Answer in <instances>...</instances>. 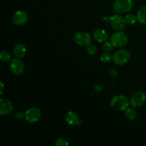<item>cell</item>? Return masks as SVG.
<instances>
[{"label":"cell","mask_w":146,"mask_h":146,"mask_svg":"<svg viewBox=\"0 0 146 146\" xmlns=\"http://www.w3.org/2000/svg\"><path fill=\"white\" fill-rule=\"evenodd\" d=\"M130 100L124 95H117L111 101V106L114 111H123L128 108Z\"/></svg>","instance_id":"1"},{"label":"cell","mask_w":146,"mask_h":146,"mask_svg":"<svg viewBox=\"0 0 146 146\" xmlns=\"http://www.w3.org/2000/svg\"><path fill=\"white\" fill-rule=\"evenodd\" d=\"M129 41L128 34L122 31H118L111 35L110 38V42L114 47H123L128 44Z\"/></svg>","instance_id":"2"},{"label":"cell","mask_w":146,"mask_h":146,"mask_svg":"<svg viewBox=\"0 0 146 146\" xmlns=\"http://www.w3.org/2000/svg\"><path fill=\"white\" fill-rule=\"evenodd\" d=\"M133 7V0H115L113 4V9L117 14H126L131 11Z\"/></svg>","instance_id":"3"},{"label":"cell","mask_w":146,"mask_h":146,"mask_svg":"<svg viewBox=\"0 0 146 146\" xmlns=\"http://www.w3.org/2000/svg\"><path fill=\"white\" fill-rule=\"evenodd\" d=\"M131 59V53L126 49H121L117 51L113 55V60L116 65L123 66Z\"/></svg>","instance_id":"4"},{"label":"cell","mask_w":146,"mask_h":146,"mask_svg":"<svg viewBox=\"0 0 146 146\" xmlns=\"http://www.w3.org/2000/svg\"><path fill=\"white\" fill-rule=\"evenodd\" d=\"M107 21L111 24L113 29L117 30V31H122L125 28V26H126L125 18H123L119 14H113L111 17H108Z\"/></svg>","instance_id":"5"},{"label":"cell","mask_w":146,"mask_h":146,"mask_svg":"<svg viewBox=\"0 0 146 146\" xmlns=\"http://www.w3.org/2000/svg\"><path fill=\"white\" fill-rule=\"evenodd\" d=\"M74 40L76 44L81 46H88L92 41L91 35L88 32L83 31H77L74 35Z\"/></svg>","instance_id":"6"},{"label":"cell","mask_w":146,"mask_h":146,"mask_svg":"<svg viewBox=\"0 0 146 146\" xmlns=\"http://www.w3.org/2000/svg\"><path fill=\"white\" fill-rule=\"evenodd\" d=\"M41 111L36 107L29 108L25 112V120L30 123H36L41 119Z\"/></svg>","instance_id":"7"},{"label":"cell","mask_w":146,"mask_h":146,"mask_svg":"<svg viewBox=\"0 0 146 146\" xmlns=\"http://www.w3.org/2000/svg\"><path fill=\"white\" fill-rule=\"evenodd\" d=\"M146 95L143 91H137L131 96L130 98V104L134 108H139L145 104Z\"/></svg>","instance_id":"8"},{"label":"cell","mask_w":146,"mask_h":146,"mask_svg":"<svg viewBox=\"0 0 146 146\" xmlns=\"http://www.w3.org/2000/svg\"><path fill=\"white\" fill-rule=\"evenodd\" d=\"M29 21V15L27 11L24 10H18L12 17V21L15 25L23 26Z\"/></svg>","instance_id":"9"},{"label":"cell","mask_w":146,"mask_h":146,"mask_svg":"<svg viewBox=\"0 0 146 146\" xmlns=\"http://www.w3.org/2000/svg\"><path fill=\"white\" fill-rule=\"evenodd\" d=\"M9 69L14 75H21L24 71V64L20 58H14L10 61Z\"/></svg>","instance_id":"10"},{"label":"cell","mask_w":146,"mask_h":146,"mask_svg":"<svg viewBox=\"0 0 146 146\" xmlns=\"http://www.w3.org/2000/svg\"><path fill=\"white\" fill-rule=\"evenodd\" d=\"M0 114L1 115H7L11 113L14 109L13 104L6 98L0 99Z\"/></svg>","instance_id":"11"},{"label":"cell","mask_w":146,"mask_h":146,"mask_svg":"<svg viewBox=\"0 0 146 146\" xmlns=\"http://www.w3.org/2000/svg\"><path fill=\"white\" fill-rule=\"evenodd\" d=\"M93 37L96 41L100 43H105L108 39V34L106 31L101 29H98L95 30L93 33Z\"/></svg>","instance_id":"12"},{"label":"cell","mask_w":146,"mask_h":146,"mask_svg":"<svg viewBox=\"0 0 146 146\" xmlns=\"http://www.w3.org/2000/svg\"><path fill=\"white\" fill-rule=\"evenodd\" d=\"M65 121L68 125L74 126L79 123L78 116L74 111H68L65 115Z\"/></svg>","instance_id":"13"},{"label":"cell","mask_w":146,"mask_h":146,"mask_svg":"<svg viewBox=\"0 0 146 146\" xmlns=\"http://www.w3.org/2000/svg\"><path fill=\"white\" fill-rule=\"evenodd\" d=\"M13 52H14V55L15 56L16 58H22L26 56L27 48L23 44H17L14 46Z\"/></svg>","instance_id":"14"},{"label":"cell","mask_w":146,"mask_h":146,"mask_svg":"<svg viewBox=\"0 0 146 146\" xmlns=\"http://www.w3.org/2000/svg\"><path fill=\"white\" fill-rule=\"evenodd\" d=\"M137 19L139 23L146 24V5L142 6L137 12Z\"/></svg>","instance_id":"15"},{"label":"cell","mask_w":146,"mask_h":146,"mask_svg":"<svg viewBox=\"0 0 146 146\" xmlns=\"http://www.w3.org/2000/svg\"><path fill=\"white\" fill-rule=\"evenodd\" d=\"M125 118L130 121H133L137 118V112L132 108H128L124 111Z\"/></svg>","instance_id":"16"},{"label":"cell","mask_w":146,"mask_h":146,"mask_svg":"<svg viewBox=\"0 0 146 146\" xmlns=\"http://www.w3.org/2000/svg\"><path fill=\"white\" fill-rule=\"evenodd\" d=\"M125 21L126 23V25H133L135 24L138 19H137V16L134 15L133 14H128L125 16Z\"/></svg>","instance_id":"17"},{"label":"cell","mask_w":146,"mask_h":146,"mask_svg":"<svg viewBox=\"0 0 146 146\" xmlns=\"http://www.w3.org/2000/svg\"><path fill=\"white\" fill-rule=\"evenodd\" d=\"M11 55L9 51L3 50L0 52V59L3 62H7V61H11Z\"/></svg>","instance_id":"18"},{"label":"cell","mask_w":146,"mask_h":146,"mask_svg":"<svg viewBox=\"0 0 146 146\" xmlns=\"http://www.w3.org/2000/svg\"><path fill=\"white\" fill-rule=\"evenodd\" d=\"M101 60L104 63H110L113 60V55L110 54V52H105L101 55Z\"/></svg>","instance_id":"19"},{"label":"cell","mask_w":146,"mask_h":146,"mask_svg":"<svg viewBox=\"0 0 146 146\" xmlns=\"http://www.w3.org/2000/svg\"><path fill=\"white\" fill-rule=\"evenodd\" d=\"M86 51L89 55L94 56L96 54L97 52V48L96 46L93 45V44H89L88 46H86Z\"/></svg>","instance_id":"20"},{"label":"cell","mask_w":146,"mask_h":146,"mask_svg":"<svg viewBox=\"0 0 146 146\" xmlns=\"http://www.w3.org/2000/svg\"><path fill=\"white\" fill-rule=\"evenodd\" d=\"M113 47H114L112 45L111 42H108V41H106L105 43L103 45L102 48L105 52H111L113 49Z\"/></svg>","instance_id":"21"},{"label":"cell","mask_w":146,"mask_h":146,"mask_svg":"<svg viewBox=\"0 0 146 146\" xmlns=\"http://www.w3.org/2000/svg\"><path fill=\"white\" fill-rule=\"evenodd\" d=\"M68 145H69V143L64 138H58L55 142V145L56 146H66Z\"/></svg>","instance_id":"22"},{"label":"cell","mask_w":146,"mask_h":146,"mask_svg":"<svg viewBox=\"0 0 146 146\" xmlns=\"http://www.w3.org/2000/svg\"><path fill=\"white\" fill-rule=\"evenodd\" d=\"M15 118L17 120H22L25 118V113H23L21 111H19L15 114Z\"/></svg>","instance_id":"23"},{"label":"cell","mask_w":146,"mask_h":146,"mask_svg":"<svg viewBox=\"0 0 146 146\" xmlns=\"http://www.w3.org/2000/svg\"><path fill=\"white\" fill-rule=\"evenodd\" d=\"M109 74L113 78H115L117 74H118V73H117V71L115 69V68H111V69H110L109 71Z\"/></svg>","instance_id":"24"},{"label":"cell","mask_w":146,"mask_h":146,"mask_svg":"<svg viewBox=\"0 0 146 146\" xmlns=\"http://www.w3.org/2000/svg\"><path fill=\"white\" fill-rule=\"evenodd\" d=\"M0 84H1V91H0V94H3V92H4V84H3V82L2 81H1V83H0Z\"/></svg>","instance_id":"25"}]
</instances>
